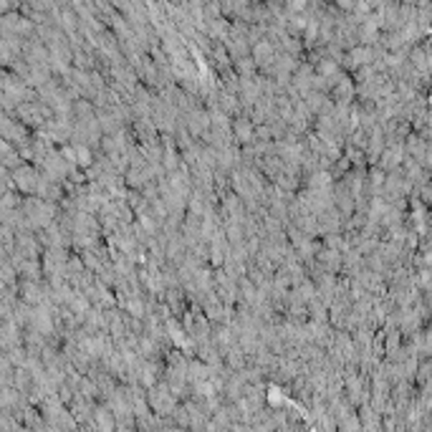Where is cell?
I'll return each instance as SVG.
<instances>
[{"label":"cell","instance_id":"obj_1","mask_svg":"<svg viewBox=\"0 0 432 432\" xmlns=\"http://www.w3.org/2000/svg\"><path fill=\"white\" fill-rule=\"evenodd\" d=\"M147 405H150V412L155 417H160V420H170L172 412L178 410L180 399L170 392V387H167L165 382H160L152 389H147Z\"/></svg>","mask_w":432,"mask_h":432},{"label":"cell","instance_id":"obj_2","mask_svg":"<svg viewBox=\"0 0 432 432\" xmlns=\"http://www.w3.org/2000/svg\"><path fill=\"white\" fill-rule=\"evenodd\" d=\"M402 162H405V147H402V142H389L384 144L382 155L377 160V167L382 172H394L402 167Z\"/></svg>","mask_w":432,"mask_h":432},{"label":"cell","instance_id":"obj_3","mask_svg":"<svg viewBox=\"0 0 432 432\" xmlns=\"http://www.w3.org/2000/svg\"><path fill=\"white\" fill-rule=\"evenodd\" d=\"M253 132H255V124L250 122L248 117H235L233 122H230V134H233V142L250 144V142H253Z\"/></svg>","mask_w":432,"mask_h":432},{"label":"cell","instance_id":"obj_4","mask_svg":"<svg viewBox=\"0 0 432 432\" xmlns=\"http://www.w3.org/2000/svg\"><path fill=\"white\" fill-rule=\"evenodd\" d=\"M71 157H73V160H78V165H81V167L91 165V152H89V147H83V144H78L76 150L71 152Z\"/></svg>","mask_w":432,"mask_h":432},{"label":"cell","instance_id":"obj_5","mask_svg":"<svg viewBox=\"0 0 432 432\" xmlns=\"http://www.w3.org/2000/svg\"><path fill=\"white\" fill-rule=\"evenodd\" d=\"M73 412H76V417H78V420H83V422H86L91 415H94V412H91V407L86 405V402H83V399H78V402H76V407H73Z\"/></svg>","mask_w":432,"mask_h":432}]
</instances>
